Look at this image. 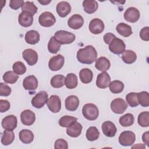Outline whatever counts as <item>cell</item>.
Masks as SVG:
<instances>
[{
    "label": "cell",
    "mask_w": 149,
    "mask_h": 149,
    "mask_svg": "<svg viewBox=\"0 0 149 149\" xmlns=\"http://www.w3.org/2000/svg\"><path fill=\"white\" fill-rule=\"evenodd\" d=\"M89 30L90 32L94 34L101 33L104 30V24L103 22L98 18L91 20L89 24Z\"/></svg>",
    "instance_id": "obj_15"
},
{
    "label": "cell",
    "mask_w": 149,
    "mask_h": 149,
    "mask_svg": "<svg viewBox=\"0 0 149 149\" xmlns=\"http://www.w3.org/2000/svg\"><path fill=\"white\" fill-rule=\"evenodd\" d=\"M65 77L62 74H56L51 79V85L54 88H60L65 85Z\"/></svg>",
    "instance_id": "obj_34"
},
{
    "label": "cell",
    "mask_w": 149,
    "mask_h": 149,
    "mask_svg": "<svg viewBox=\"0 0 149 149\" xmlns=\"http://www.w3.org/2000/svg\"><path fill=\"white\" fill-rule=\"evenodd\" d=\"M125 20L130 23L136 22L140 18V14L139 10L134 8L130 7L127 8L123 15Z\"/></svg>",
    "instance_id": "obj_12"
},
{
    "label": "cell",
    "mask_w": 149,
    "mask_h": 149,
    "mask_svg": "<svg viewBox=\"0 0 149 149\" xmlns=\"http://www.w3.org/2000/svg\"><path fill=\"white\" fill-rule=\"evenodd\" d=\"M125 44L123 41L118 38H115L109 44V49L114 54H121L125 50Z\"/></svg>",
    "instance_id": "obj_8"
},
{
    "label": "cell",
    "mask_w": 149,
    "mask_h": 149,
    "mask_svg": "<svg viewBox=\"0 0 149 149\" xmlns=\"http://www.w3.org/2000/svg\"><path fill=\"white\" fill-rule=\"evenodd\" d=\"M54 148L55 149L58 148H63V149H67L68 148V144L66 140L63 139H59L56 140L55 142Z\"/></svg>",
    "instance_id": "obj_46"
},
{
    "label": "cell",
    "mask_w": 149,
    "mask_h": 149,
    "mask_svg": "<svg viewBox=\"0 0 149 149\" xmlns=\"http://www.w3.org/2000/svg\"><path fill=\"white\" fill-rule=\"evenodd\" d=\"M37 7L34 5L33 2H24L22 6V11L30 13L32 15H35L37 12Z\"/></svg>",
    "instance_id": "obj_40"
},
{
    "label": "cell",
    "mask_w": 149,
    "mask_h": 149,
    "mask_svg": "<svg viewBox=\"0 0 149 149\" xmlns=\"http://www.w3.org/2000/svg\"><path fill=\"white\" fill-rule=\"evenodd\" d=\"M83 116L88 120H94L99 115V111L97 106L93 104H85L82 108Z\"/></svg>",
    "instance_id": "obj_2"
},
{
    "label": "cell",
    "mask_w": 149,
    "mask_h": 149,
    "mask_svg": "<svg viewBox=\"0 0 149 149\" xmlns=\"http://www.w3.org/2000/svg\"><path fill=\"white\" fill-rule=\"evenodd\" d=\"M142 140L148 146L149 145V138H148V132H146L143 134L142 136Z\"/></svg>",
    "instance_id": "obj_51"
},
{
    "label": "cell",
    "mask_w": 149,
    "mask_h": 149,
    "mask_svg": "<svg viewBox=\"0 0 149 149\" xmlns=\"http://www.w3.org/2000/svg\"><path fill=\"white\" fill-rule=\"evenodd\" d=\"M109 90L112 93L118 94L121 93L124 88V84L120 80H113L109 85Z\"/></svg>",
    "instance_id": "obj_35"
},
{
    "label": "cell",
    "mask_w": 149,
    "mask_h": 149,
    "mask_svg": "<svg viewBox=\"0 0 149 149\" xmlns=\"http://www.w3.org/2000/svg\"><path fill=\"white\" fill-rule=\"evenodd\" d=\"M118 140L120 144L123 146H130L136 140V135L133 132L124 131L120 134Z\"/></svg>",
    "instance_id": "obj_4"
},
{
    "label": "cell",
    "mask_w": 149,
    "mask_h": 149,
    "mask_svg": "<svg viewBox=\"0 0 149 149\" xmlns=\"http://www.w3.org/2000/svg\"><path fill=\"white\" fill-rule=\"evenodd\" d=\"M48 94L45 91H41L38 93L31 101V105L36 108H41L47 102Z\"/></svg>",
    "instance_id": "obj_5"
},
{
    "label": "cell",
    "mask_w": 149,
    "mask_h": 149,
    "mask_svg": "<svg viewBox=\"0 0 149 149\" xmlns=\"http://www.w3.org/2000/svg\"><path fill=\"white\" fill-rule=\"evenodd\" d=\"M116 30L120 36L125 37H128L132 34L131 27L124 23H119L116 26Z\"/></svg>",
    "instance_id": "obj_29"
},
{
    "label": "cell",
    "mask_w": 149,
    "mask_h": 149,
    "mask_svg": "<svg viewBox=\"0 0 149 149\" xmlns=\"http://www.w3.org/2000/svg\"><path fill=\"white\" fill-rule=\"evenodd\" d=\"M134 116L132 113H127L120 117L119 122L121 126L123 127H129L134 123Z\"/></svg>",
    "instance_id": "obj_33"
},
{
    "label": "cell",
    "mask_w": 149,
    "mask_h": 149,
    "mask_svg": "<svg viewBox=\"0 0 149 149\" xmlns=\"http://www.w3.org/2000/svg\"><path fill=\"white\" fill-rule=\"evenodd\" d=\"M101 129L104 134L109 137H114L117 132V129L115 124L111 121L104 122L102 124Z\"/></svg>",
    "instance_id": "obj_18"
},
{
    "label": "cell",
    "mask_w": 149,
    "mask_h": 149,
    "mask_svg": "<svg viewBox=\"0 0 149 149\" xmlns=\"http://www.w3.org/2000/svg\"><path fill=\"white\" fill-rule=\"evenodd\" d=\"M17 124V118L13 115H10L5 116L4 118H3L1 122V125L2 127L5 130H14L16 127Z\"/></svg>",
    "instance_id": "obj_13"
},
{
    "label": "cell",
    "mask_w": 149,
    "mask_h": 149,
    "mask_svg": "<svg viewBox=\"0 0 149 149\" xmlns=\"http://www.w3.org/2000/svg\"><path fill=\"white\" fill-rule=\"evenodd\" d=\"M19 139L24 144H29L33 141L34 134L33 132L27 129H23L20 131Z\"/></svg>",
    "instance_id": "obj_28"
},
{
    "label": "cell",
    "mask_w": 149,
    "mask_h": 149,
    "mask_svg": "<svg viewBox=\"0 0 149 149\" xmlns=\"http://www.w3.org/2000/svg\"><path fill=\"white\" fill-rule=\"evenodd\" d=\"M64 62V57L62 55L58 54L50 58L48 62V66L52 71H58L63 67Z\"/></svg>",
    "instance_id": "obj_9"
},
{
    "label": "cell",
    "mask_w": 149,
    "mask_h": 149,
    "mask_svg": "<svg viewBox=\"0 0 149 149\" xmlns=\"http://www.w3.org/2000/svg\"><path fill=\"white\" fill-rule=\"evenodd\" d=\"M82 128L83 127L81 125L80 123L76 122L72 125L68 127L66 129V133L70 137H77L80 135Z\"/></svg>",
    "instance_id": "obj_23"
},
{
    "label": "cell",
    "mask_w": 149,
    "mask_h": 149,
    "mask_svg": "<svg viewBox=\"0 0 149 149\" xmlns=\"http://www.w3.org/2000/svg\"><path fill=\"white\" fill-rule=\"evenodd\" d=\"M23 86L26 90L34 91L38 86V80L34 75L26 77L23 81Z\"/></svg>",
    "instance_id": "obj_19"
},
{
    "label": "cell",
    "mask_w": 149,
    "mask_h": 149,
    "mask_svg": "<svg viewBox=\"0 0 149 149\" xmlns=\"http://www.w3.org/2000/svg\"><path fill=\"white\" fill-rule=\"evenodd\" d=\"M112 111L117 114L123 113L127 108V104L122 98H116L112 101L111 105Z\"/></svg>",
    "instance_id": "obj_7"
},
{
    "label": "cell",
    "mask_w": 149,
    "mask_h": 149,
    "mask_svg": "<svg viewBox=\"0 0 149 149\" xmlns=\"http://www.w3.org/2000/svg\"><path fill=\"white\" fill-rule=\"evenodd\" d=\"M47 107L50 111L53 113H58L61 108V101L60 98L56 95H52L47 102Z\"/></svg>",
    "instance_id": "obj_10"
},
{
    "label": "cell",
    "mask_w": 149,
    "mask_h": 149,
    "mask_svg": "<svg viewBox=\"0 0 149 149\" xmlns=\"http://www.w3.org/2000/svg\"><path fill=\"white\" fill-rule=\"evenodd\" d=\"M83 7L87 13L92 14L97 10L98 4L95 0H85L83 2Z\"/></svg>",
    "instance_id": "obj_25"
},
{
    "label": "cell",
    "mask_w": 149,
    "mask_h": 149,
    "mask_svg": "<svg viewBox=\"0 0 149 149\" xmlns=\"http://www.w3.org/2000/svg\"><path fill=\"white\" fill-rule=\"evenodd\" d=\"M111 66V63L108 59L104 56H101L96 59L95 67L100 71L105 72L108 70Z\"/></svg>",
    "instance_id": "obj_24"
},
{
    "label": "cell",
    "mask_w": 149,
    "mask_h": 149,
    "mask_svg": "<svg viewBox=\"0 0 149 149\" xmlns=\"http://www.w3.org/2000/svg\"><path fill=\"white\" fill-rule=\"evenodd\" d=\"M122 59L125 63L131 64L136 61L137 55L132 50H125L122 53Z\"/></svg>",
    "instance_id": "obj_31"
},
{
    "label": "cell",
    "mask_w": 149,
    "mask_h": 149,
    "mask_svg": "<svg viewBox=\"0 0 149 149\" xmlns=\"http://www.w3.org/2000/svg\"><path fill=\"white\" fill-rule=\"evenodd\" d=\"M19 78V76L13 71L6 72L3 75V80L5 82L9 84L15 83Z\"/></svg>",
    "instance_id": "obj_39"
},
{
    "label": "cell",
    "mask_w": 149,
    "mask_h": 149,
    "mask_svg": "<svg viewBox=\"0 0 149 149\" xmlns=\"http://www.w3.org/2000/svg\"><path fill=\"white\" fill-rule=\"evenodd\" d=\"M54 37L61 45L71 44L76 38L74 34L65 30L57 31L54 34Z\"/></svg>",
    "instance_id": "obj_3"
},
{
    "label": "cell",
    "mask_w": 149,
    "mask_h": 149,
    "mask_svg": "<svg viewBox=\"0 0 149 149\" xmlns=\"http://www.w3.org/2000/svg\"><path fill=\"white\" fill-rule=\"evenodd\" d=\"M126 100L131 107H137L139 104L137 98V93L132 92L127 94L126 95Z\"/></svg>",
    "instance_id": "obj_43"
},
{
    "label": "cell",
    "mask_w": 149,
    "mask_h": 149,
    "mask_svg": "<svg viewBox=\"0 0 149 149\" xmlns=\"http://www.w3.org/2000/svg\"><path fill=\"white\" fill-rule=\"evenodd\" d=\"M133 148H145V145L143 144H137L136 146H134L132 147Z\"/></svg>",
    "instance_id": "obj_52"
},
{
    "label": "cell",
    "mask_w": 149,
    "mask_h": 149,
    "mask_svg": "<svg viewBox=\"0 0 149 149\" xmlns=\"http://www.w3.org/2000/svg\"><path fill=\"white\" fill-rule=\"evenodd\" d=\"M61 48V44L55 38L54 36L52 37L48 44V51L51 54H56Z\"/></svg>",
    "instance_id": "obj_38"
},
{
    "label": "cell",
    "mask_w": 149,
    "mask_h": 149,
    "mask_svg": "<svg viewBox=\"0 0 149 149\" xmlns=\"http://www.w3.org/2000/svg\"><path fill=\"white\" fill-rule=\"evenodd\" d=\"M12 69L13 72L19 75L23 74L26 71V66L23 62L20 61H17L14 63L12 66Z\"/></svg>",
    "instance_id": "obj_44"
},
{
    "label": "cell",
    "mask_w": 149,
    "mask_h": 149,
    "mask_svg": "<svg viewBox=\"0 0 149 149\" xmlns=\"http://www.w3.org/2000/svg\"><path fill=\"white\" fill-rule=\"evenodd\" d=\"M76 57L79 62L90 65L96 61L97 52L93 45H87L78 50Z\"/></svg>",
    "instance_id": "obj_1"
},
{
    "label": "cell",
    "mask_w": 149,
    "mask_h": 149,
    "mask_svg": "<svg viewBox=\"0 0 149 149\" xmlns=\"http://www.w3.org/2000/svg\"><path fill=\"white\" fill-rule=\"evenodd\" d=\"M15 139V134L12 130H5L2 134L1 143L4 146H8L12 143Z\"/></svg>",
    "instance_id": "obj_32"
},
{
    "label": "cell",
    "mask_w": 149,
    "mask_h": 149,
    "mask_svg": "<svg viewBox=\"0 0 149 149\" xmlns=\"http://www.w3.org/2000/svg\"><path fill=\"white\" fill-rule=\"evenodd\" d=\"M24 3V2L23 0H11L10 1L9 6L14 10H17L20 6H22Z\"/></svg>",
    "instance_id": "obj_48"
},
{
    "label": "cell",
    "mask_w": 149,
    "mask_h": 149,
    "mask_svg": "<svg viewBox=\"0 0 149 149\" xmlns=\"http://www.w3.org/2000/svg\"><path fill=\"white\" fill-rule=\"evenodd\" d=\"M138 124L141 127H148L149 126V113L147 111L142 112L137 118Z\"/></svg>",
    "instance_id": "obj_41"
},
{
    "label": "cell",
    "mask_w": 149,
    "mask_h": 149,
    "mask_svg": "<svg viewBox=\"0 0 149 149\" xmlns=\"http://www.w3.org/2000/svg\"><path fill=\"white\" fill-rule=\"evenodd\" d=\"M99 136L100 132L98 129L95 126H91L87 130L86 136L88 141H95L98 139Z\"/></svg>",
    "instance_id": "obj_37"
},
{
    "label": "cell",
    "mask_w": 149,
    "mask_h": 149,
    "mask_svg": "<svg viewBox=\"0 0 149 149\" xmlns=\"http://www.w3.org/2000/svg\"><path fill=\"white\" fill-rule=\"evenodd\" d=\"M38 22L41 26L48 27L53 26L55 23L56 19L51 12H44L40 15Z\"/></svg>",
    "instance_id": "obj_6"
},
{
    "label": "cell",
    "mask_w": 149,
    "mask_h": 149,
    "mask_svg": "<svg viewBox=\"0 0 149 149\" xmlns=\"http://www.w3.org/2000/svg\"><path fill=\"white\" fill-rule=\"evenodd\" d=\"M111 83V77L109 74L105 72L99 73L97 77L96 86L102 89L108 87Z\"/></svg>",
    "instance_id": "obj_14"
},
{
    "label": "cell",
    "mask_w": 149,
    "mask_h": 149,
    "mask_svg": "<svg viewBox=\"0 0 149 149\" xmlns=\"http://www.w3.org/2000/svg\"><path fill=\"white\" fill-rule=\"evenodd\" d=\"M77 119L75 117L65 115L59 119L58 123L61 126L63 127H68L74 123L76 122H77Z\"/></svg>",
    "instance_id": "obj_36"
},
{
    "label": "cell",
    "mask_w": 149,
    "mask_h": 149,
    "mask_svg": "<svg viewBox=\"0 0 149 149\" xmlns=\"http://www.w3.org/2000/svg\"><path fill=\"white\" fill-rule=\"evenodd\" d=\"M78 84L77 76L74 73H68L65 79V85L69 89H73L76 87Z\"/></svg>",
    "instance_id": "obj_30"
},
{
    "label": "cell",
    "mask_w": 149,
    "mask_h": 149,
    "mask_svg": "<svg viewBox=\"0 0 149 149\" xmlns=\"http://www.w3.org/2000/svg\"><path fill=\"white\" fill-rule=\"evenodd\" d=\"M40 3H41L42 5H47L48 3H49L51 2V1H38Z\"/></svg>",
    "instance_id": "obj_53"
},
{
    "label": "cell",
    "mask_w": 149,
    "mask_h": 149,
    "mask_svg": "<svg viewBox=\"0 0 149 149\" xmlns=\"http://www.w3.org/2000/svg\"><path fill=\"white\" fill-rule=\"evenodd\" d=\"M20 120L24 125L30 126L33 125L36 120L35 113L30 109H26L20 114Z\"/></svg>",
    "instance_id": "obj_16"
},
{
    "label": "cell",
    "mask_w": 149,
    "mask_h": 149,
    "mask_svg": "<svg viewBox=\"0 0 149 149\" xmlns=\"http://www.w3.org/2000/svg\"><path fill=\"white\" fill-rule=\"evenodd\" d=\"M79 77L81 81L84 84L90 83L93 77V72L88 68H84L79 72Z\"/></svg>",
    "instance_id": "obj_27"
},
{
    "label": "cell",
    "mask_w": 149,
    "mask_h": 149,
    "mask_svg": "<svg viewBox=\"0 0 149 149\" xmlns=\"http://www.w3.org/2000/svg\"><path fill=\"white\" fill-rule=\"evenodd\" d=\"M33 15L30 13L26 12H22L18 17V22L20 26L27 27L33 24Z\"/></svg>",
    "instance_id": "obj_21"
},
{
    "label": "cell",
    "mask_w": 149,
    "mask_h": 149,
    "mask_svg": "<svg viewBox=\"0 0 149 149\" xmlns=\"http://www.w3.org/2000/svg\"><path fill=\"white\" fill-rule=\"evenodd\" d=\"M115 38H116V36L111 33H108L103 37L104 41L107 44H109Z\"/></svg>",
    "instance_id": "obj_50"
},
{
    "label": "cell",
    "mask_w": 149,
    "mask_h": 149,
    "mask_svg": "<svg viewBox=\"0 0 149 149\" xmlns=\"http://www.w3.org/2000/svg\"><path fill=\"white\" fill-rule=\"evenodd\" d=\"M56 10L60 17H65L71 12V6L66 1H61L57 4Z\"/></svg>",
    "instance_id": "obj_20"
},
{
    "label": "cell",
    "mask_w": 149,
    "mask_h": 149,
    "mask_svg": "<svg viewBox=\"0 0 149 149\" xmlns=\"http://www.w3.org/2000/svg\"><path fill=\"white\" fill-rule=\"evenodd\" d=\"M139 35L142 40L148 41L149 40V27L148 26L143 27L140 30Z\"/></svg>",
    "instance_id": "obj_47"
},
{
    "label": "cell",
    "mask_w": 149,
    "mask_h": 149,
    "mask_svg": "<svg viewBox=\"0 0 149 149\" xmlns=\"http://www.w3.org/2000/svg\"><path fill=\"white\" fill-rule=\"evenodd\" d=\"M65 104V108L67 110L69 111H74L79 107V100L76 95H69L66 98Z\"/></svg>",
    "instance_id": "obj_22"
},
{
    "label": "cell",
    "mask_w": 149,
    "mask_h": 149,
    "mask_svg": "<svg viewBox=\"0 0 149 149\" xmlns=\"http://www.w3.org/2000/svg\"><path fill=\"white\" fill-rule=\"evenodd\" d=\"M22 57L30 66L34 65L38 61V54L36 51L29 48L22 52Z\"/></svg>",
    "instance_id": "obj_11"
},
{
    "label": "cell",
    "mask_w": 149,
    "mask_h": 149,
    "mask_svg": "<svg viewBox=\"0 0 149 149\" xmlns=\"http://www.w3.org/2000/svg\"><path fill=\"white\" fill-rule=\"evenodd\" d=\"M25 41L27 43L34 45L40 41V34L37 31L31 30L28 31L25 34Z\"/></svg>",
    "instance_id": "obj_26"
},
{
    "label": "cell",
    "mask_w": 149,
    "mask_h": 149,
    "mask_svg": "<svg viewBox=\"0 0 149 149\" xmlns=\"http://www.w3.org/2000/svg\"><path fill=\"white\" fill-rule=\"evenodd\" d=\"M83 23L84 19L79 14L72 15L68 20V26L74 30H77L81 28L83 26Z\"/></svg>",
    "instance_id": "obj_17"
},
{
    "label": "cell",
    "mask_w": 149,
    "mask_h": 149,
    "mask_svg": "<svg viewBox=\"0 0 149 149\" xmlns=\"http://www.w3.org/2000/svg\"><path fill=\"white\" fill-rule=\"evenodd\" d=\"M12 91L11 88L6 84L3 83H0V95L1 96H8L10 94Z\"/></svg>",
    "instance_id": "obj_45"
},
{
    "label": "cell",
    "mask_w": 149,
    "mask_h": 149,
    "mask_svg": "<svg viewBox=\"0 0 149 149\" xmlns=\"http://www.w3.org/2000/svg\"><path fill=\"white\" fill-rule=\"evenodd\" d=\"M10 103L5 100H0V112H5L8 111L10 108Z\"/></svg>",
    "instance_id": "obj_49"
},
{
    "label": "cell",
    "mask_w": 149,
    "mask_h": 149,
    "mask_svg": "<svg viewBox=\"0 0 149 149\" xmlns=\"http://www.w3.org/2000/svg\"><path fill=\"white\" fill-rule=\"evenodd\" d=\"M137 98L139 104L144 107L149 106V95L147 91L137 93Z\"/></svg>",
    "instance_id": "obj_42"
}]
</instances>
